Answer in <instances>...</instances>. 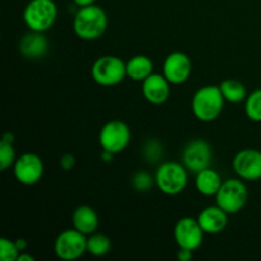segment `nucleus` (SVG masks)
<instances>
[{
  "label": "nucleus",
  "mask_w": 261,
  "mask_h": 261,
  "mask_svg": "<svg viewBox=\"0 0 261 261\" xmlns=\"http://www.w3.org/2000/svg\"><path fill=\"white\" fill-rule=\"evenodd\" d=\"M224 99L231 103H240V102L246 101L247 91L244 83H241L237 79H226L219 86Z\"/></svg>",
  "instance_id": "nucleus-20"
},
{
  "label": "nucleus",
  "mask_w": 261,
  "mask_h": 261,
  "mask_svg": "<svg viewBox=\"0 0 261 261\" xmlns=\"http://www.w3.org/2000/svg\"><path fill=\"white\" fill-rule=\"evenodd\" d=\"M20 251L15 241L2 237L0 239V259L3 261H17Z\"/></svg>",
  "instance_id": "nucleus-24"
},
{
  "label": "nucleus",
  "mask_w": 261,
  "mask_h": 261,
  "mask_svg": "<svg viewBox=\"0 0 261 261\" xmlns=\"http://www.w3.org/2000/svg\"><path fill=\"white\" fill-rule=\"evenodd\" d=\"M132 185L137 191L144 193V191L150 190L153 185H155V178L145 171H139L133 176Z\"/></svg>",
  "instance_id": "nucleus-25"
},
{
  "label": "nucleus",
  "mask_w": 261,
  "mask_h": 261,
  "mask_svg": "<svg viewBox=\"0 0 261 261\" xmlns=\"http://www.w3.org/2000/svg\"><path fill=\"white\" fill-rule=\"evenodd\" d=\"M73 226L76 231L82 232L86 236L94 233L98 228L99 219L97 216L96 211L88 205H81L74 211L73 217Z\"/></svg>",
  "instance_id": "nucleus-17"
},
{
  "label": "nucleus",
  "mask_w": 261,
  "mask_h": 261,
  "mask_svg": "<svg viewBox=\"0 0 261 261\" xmlns=\"http://www.w3.org/2000/svg\"><path fill=\"white\" fill-rule=\"evenodd\" d=\"M224 97L222 94L219 86H204L200 87L191 101L193 114L198 120L203 122L214 121L224 106Z\"/></svg>",
  "instance_id": "nucleus-2"
},
{
  "label": "nucleus",
  "mask_w": 261,
  "mask_h": 261,
  "mask_svg": "<svg viewBox=\"0 0 261 261\" xmlns=\"http://www.w3.org/2000/svg\"><path fill=\"white\" fill-rule=\"evenodd\" d=\"M17 261H35V257L28 254H24V252H20Z\"/></svg>",
  "instance_id": "nucleus-31"
},
{
  "label": "nucleus",
  "mask_w": 261,
  "mask_h": 261,
  "mask_svg": "<svg viewBox=\"0 0 261 261\" xmlns=\"http://www.w3.org/2000/svg\"><path fill=\"white\" fill-rule=\"evenodd\" d=\"M223 181H222L221 176L213 168H205V170L200 171L196 173L195 178V186L196 190L204 196H216L218 193L219 188L222 186Z\"/></svg>",
  "instance_id": "nucleus-18"
},
{
  "label": "nucleus",
  "mask_w": 261,
  "mask_h": 261,
  "mask_svg": "<svg viewBox=\"0 0 261 261\" xmlns=\"http://www.w3.org/2000/svg\"><path fill=\"white\" fill-rule=\"evenodd\" d=\"M15 245H17V247L19 249V251L23 252L25 249H27L28 244L24 239H18V240H15Z\"/></svg>",
  "instance_id": "nucleus-29"
},
{
  "label": "nucleus",
  "mask_w": 261,
  "mask_h": 261,
  "mask_svg": "<svg viewBox=\"0 0 261 261\" xmlns=\"http://www.w3.org/2000/svg\"><path fill=\"white\" fill-rule=\"evenodd\" d=\"M58 7L54 0H31L23 12V20L30 31L46 32L55 23Z\"/></svg>",
  "instance_id": "nucleus-3"
},
{
  "label": "nucleus",
  "mask_w": 261,
  "mask_h": 261,
  "mask_svg": "<svg viewBox=\"0 0 261 261\" xmlns=\"http://www.w3.org/2000/svg\"><path fill=\"white\" fill-rule=\"evenodd\" d=\"M177 257L181 261H190L193 259V251L188 249H180V251H178L177 254Z\"/></svg>",
  "instance_id": "nucleus-28"
},
{
  "label": "nucleus",
  "mask_w": 261,
  "mask_h": 261,
  "mask_svg": "<svg viewBox=\"0 0 261 261\" xmlns=\"http://www.w3.org/2000/svg\"><path fill=\"white\" fill-rule=\"evenodd\" d=\"M60 166L65 171L73 170L74 166H75V157L73 154H70V153H66V154H64L60 158Z\"/></svg>",
  "instance_id": "nucleus-27"
},
{
  "label": "nucleus",
  "mask_w": 261,
  "mask_h": 261,
  "mask_svg": "<svg viewBox=\"0 0 261 261\" xmlns=\"http://www.w3.org/2000/svg\"><path fill=\"white\" fill-rule=\"evenodd\" d=\"M15 180L25 186H32L42 178L43 162L35 153H24L15 160L13 165Z\"/></svg>",
  "instance_id": "nucleus-10"
},
{
  "label": "nucleus",
  "mask_w": 261,
  "mask_h": 261,
  "mask_svg": "<svg viewBox=\"0 0 261 261\" xmlns=\"http://www.w3.org/2000/svg\"><path fill=\"white\" fill-rule=\"evenodd\" d=\"M155 186L166 195H178L188 185V170L182 163L165 162L155 171Z\"/></svg>",
  "instance_id": "nucleus-4"
},
{
  "label": "nucleus",
  "mask_w": 261,
  "mask_h": 261,
  "mask_svg": "<svg viewBox=\"0 0 261 261\" xmlns=\"http://www.w3.org/2000/svg\"><path fill=\"white\" fill-rule=\"evenodd\" d=\"M245 112L251 121L261 122V88L247 96L245 102Z\"/></svg>",
  "instance_id": "nucleus-22"
},
{
  "label": "nucleus",
  "mask_w": 261,
  "mask_h": 261,
  "mask_svg": "<svg viewBox=\"0 0 261 261\" xmlns=\"http://www.w3.org/2000/svg\"><path fill=\"white\" fill-rule=\"evenodd\" d=\"M15 160H17V157H15L13 143L2 140V143H0V170H8L10 166L14 165Z\"/></svg>",
  "instance_id": "nucleus-23"
},
{
  "label": "nucleus",
  "mask_w": 261,
  "mask_h": 261,
  "mask_svg": "<svg viewBox=\"0 0 261 261\" xmlns=\"http://www.w3.org/2000/svg\"><path fill=\"white\" fill-rule=\"evenodd\" d=\"M54 251L59 259L64 261H74L87 251V236L82 232L65 229L55 240Z\"/></svg>",
  "instance_id": "nucleus-8"
},
{
  "label": "nucleus",
  "mask_w": 261,
  "mask_h": 261,
  "mask_svg": "<svg viewBox=\"0 0 261 261\" xmlns=\"http://www.w3.org/2000/svg\"><path fill=\"white\" fill-rule=\"evenodd\" d=\"M162 154V147L157 140H149L144 147V155L149 162H155Z\"/></svg>",
  "instance_id": "nucleus-26"
},
{
  "label": "nucleus",
  "mask_w": 261,
  "mask_h": 261,
  "mask_svg": "<svg viewBox=\"0 0 261 261\" xmlns=\"http://www.w3.org/2000/svg\"><path fill=\"white\" fill-rule=\"evenodd\" d=\"M13 138H14V137H13L12 133H5L4 137H3V139H2V140H5V142L13 143V140H14V139H13Z\"/></svg>",
  "instance_id": "nucleus-32"
},
{
  "label": "nucleus",
  "mask_w": 261,
  "mask_h": 261,
  "mask_svg": "<svg viewBox=\"0 0 261 261\" xmlns=\"http://www.w3.org/2000/svg\"><path fill=\"white\" fill-rule=\"evenodd\" d=\"M126 74L133 81H145L153 74V61L145 55L133 56L126 63Z\"/></svg>",
  "instance_id": "nucleus-19"
},
{
  "label": "nucleus",
  "mask_w": 261,
  "mask_h": 261,
  "mask_svg": "<svg viewBox=\"0 0 261 261\" xmlns=\"http://www.w3.org/2000/svg\"><path fill=\"white\" fill-rule=\"evenodd\" d=\"M175 240L180 249H188L195 251L201 246L205 232L199 224L198 218L184 217L175 226Z\"/></svg>",
  "instance_id": "nucleus-11"
},
{
  "label": "nucleus",
  "mask_w": 261,
  "mask_h": 261,
  "mask_svg": "<svg viewBox=\"0 0 261 261\" xmlns=\"http://www.w3.org/2000/svg\"><path fill=\"white\" fill-rule=\"evenodd\" d=\"M143 96L149 103L162 105L170 97V82L163 74H150L145 81L142 82Z\"/></svg>",
  "instance_id": "nucleus-14"
},
{
  "label": "nucleus",
  "mask_w": 261,
  "mask_h": 261,
  "mask_svg": "<svg viewBox=\"0 0 261 261\" xmlns=\"http://www.w3.org/2000/svg\"><path fill=\"white\" fill-rule=\"evenodd\" d=\"M19 50L28 59L42 58L48 50V41L43 32L31 31L20 40Z\"/></svg>",
  "instance_id": "nucleus-16"
},
{
  "label": "nucleus",
  "mask_w": 261,
  "mask_h": 261,
  "mask_svg": "<svg viewBox=\"0 0 261 261\" xmlns=\"http://www.w3.org/2000/svg\"><path fill=\"white\" fill-rule=\"evenodd\" d=\"M212 155V147L206 140L193 139L184 149L182 165L190 172L198 173L211 167Z\"/></svg>",
  "instance_id": "nucleus-9"
},
{
  "label": "nucleus",
  "mask_w": 261,
  "mask_h": 261,
  "mask_svg": "<svg viewBox=\"0 0 261 261\" xmlns=\"http://www.w3.org/2000/svg\"><path fill=\"white\" fill-rule=\"evenodd\" d=\"M191 74V60L182 51H173L163 63V75L171 84H182Z\"/></svg>",
  "instance_id": "nucleus-13"
},
{
  "label": "nucleus",
  "mask_w": 261,
  "mask_h": 261,
  "mask_svg": "<svg viewBox=\"0 0 261 261\" xmlns=\"http://www.w3.org/2000/svg\"><path fill=\"white\" fill-rule=\"evenodd\" d=\"M79 8L81 7H87V5H92L96 3V0H73Z\"/></svg>",
  "instance_id": "nucleus-30"
},
{
  "label": "nucleus",
  "mask_w": 261,
  "mask_h": 261,
  "mask_svg": "<svg viewBox=\"0 0 261 261\" xmlns=\"http://www.w3.org/2000/svg\"><path fill=\"white\" fill-rule=\"evenodd\" d=\"M111 240L109 236L102 233H92L87 237V251L93 256H105L111 250Z\"/></svg>",
  "instance_id": "nucleus-21"
},
{
  "label": "nucleus",
  "mask_w": 261,
  "mask_h": 261,
  "mask_svg": "<svg viewBox=\"0 0 261 261\" xmlns=\"http://www.w3.org/2000/svg\"><path fill=\"white\" fill-rule=\"evenodd\" d=\"M125 76H127L126 63L119 56H101L92 65V78L99 86H116L124 81Z\"/></svg>",
  "instance_id": "nucleus-5"
},
{
  "label": "nucleus",
  "mask_w": 261,
  "mask_h": 261,
  "mask_svg": "<svg viewBox=\"0 0 261 261\" xmlns=\"http://www.w3.org/2000/svg\"><path fill=\"white\" fill-rule=\"evenodd\" d=\"M233 170L241 180H261V152L252 148L242 149L234 155Z\"/></svg>",
  "instance_id": "nucleus-12"
},
{
  "label": "nucleus",
  "mask_w": 261,
  "mask_h": 261,
  "mask_svg": "<svg viewBox=\"0 0 261 261\" xmlns=\"http://www.w3.org/2000/svg\"><path fill=\"white\" fill-rule=\"evenodd\" d=\"M198 221L205 233L217 234L226 229L228 224V213L218 205L206 206L200 212Z\"/></svg>",
  "instance_id": "nucleus-15"
},
{
  "label": "nucleus",
  "mask_w": 261,
  "mask_h": 261,
  "mask_svg": "<svg viewBox=\"0 0 261 261\" xmlns=\"http://www.w3.org/2000/svg\"><path fill=\"white\" fill-rule=\"evenodd\" d=\"M132 139L130 127L120 120H112L106 122L99 132L98 140L102 149L114 154L126 149Z\"/></svg>",
  "instance_id": "nucleus-7"
},
{
  "label": "nucleus",
  "mask_w": 261,
  "mask_h": 261,
  "mask_svg": "<svg viewBox=\"0 0 261 261\" xmlns=\"http://www.w3.org/2000/svg\"><path fill=\"white\" fill-rule=\"evenodd\" d=\"M107 14L99 5L92 4L81 7L74 17V32L79 38L86 41L97 40L107 30Z\"/></svg>",
  "instance_id": "nucleus-1"
},
{
  "label": "nucleus",
  "mask_w": 261,
  "mask_h": 261,
  "mask_svg": "<svg viewBox=\"0 0 261 261\" xmlns=\"http://www.w3.org/2000/svg\"><path fill=\"white\" fill-rule=\"evenodd\" d=\"M249 191L244 181L236 178H228L223 181L216 194L217 205L221 206L228 214L239 213L247 203Z\"/></svg>",
  "instance_id": "nucleus-6"
}]
</instances>
